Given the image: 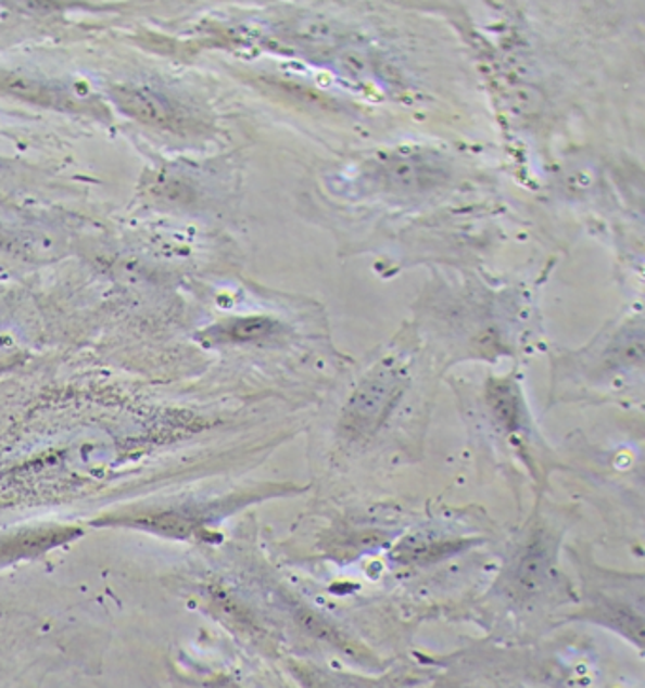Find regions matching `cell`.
Listing matches in <instances>:
<instances>
[{
	"label": "cell",
	"mask_w": 645,
	"mask_h": 688,
	"mask_svg": "<svg viewBox=\"0 0 645 688\" xmlns=\"http://www.w3.org/2000/svg\"><path fill=\"white\" fill-rule=\"evenodd\" d=\"M409 366L397 356L381 359L362 379L346 402L341 417V433L349 439H364L387 420L400 402L409 381Z\"/></svg>",
	"instance_id": "1"
},
{
	"label": "cell",
	"mask_w": 645,
	"mask_h": 688,
	"mask_svg": "<svg viewBox=\"0 0 645 688\" xmlns=\"http://www.w3.org/2000/svg\"><path fill=\"white\" fill-rule=\"evenodd\" d=\"M374 182L387 193H417L447 178V169L435 155L390 154L374 163Z\"/></svg>",
	"instance_id": "2"
},
{
	"label": "cell",
	"mask_w": 645,
	"mask_h": 688,
	"mask_svg": "<svg viewBox=\"0 0 645 688\" xmlns=\"http://www.w3.org/2000/svg\"><path fill=\"white\" fill-rule=\"evenodd\" d=\"M78 535L74 527H37L0 539V560L15 562L22 558L38 557L46 550L55 549Z\"/></svg>",
	"instance_id": "3"
},
{
	"label": "cell",
	"mask_w": 645,
	"mask_h": 688,
	"mask_svg": "<svg viewBox=\"0 0 645 688\" xmlns=\"http://www.w3.org/2000/svg\"><path fill=\"white\" fill-rule=\"evenodd\" d=\"M468 539H448V537H432V535H407L397 543L392 550V558L400 564H430L440 562L443 558L453 557L466 549Z\"/></svg>",
	"instance_id": "4"
},
{
	"label": "cell",
	"mask_w": 645,
	"mask_h": 688,
	"mask_svg": "<svg viewBox=\"0 0 645 688\" xmlns=\"http://www.w3.org/2000/svg\"><path fill=\"white\" fill-rule=\"evenodd\" d=\"M116 101L122 104L125 112L140 117L148 124L167 125L176 117L169 101L148 89H119Z\"/></svg>",
	"instance_id": "5"
},
{
	"label": "cell",
	"mask_w": 645,
	"mask_h": 688,
	"mask_svg": "<svg viewBox=\"0 0 645 688\" xmlns=\"http://www.w3.org/2000/svg\"><path fill=\"white\" fill-rule=\"evenodd\" d=\"M486 402L491 405L494 417L507 432L519 430L524 418L521 392L509 379H494L486 388Z\"/></svg>",
	"instance_id": "6"
},
{
	"label": "cell",
	"mask_w": 645,
	"mask_h": 688,
	"mask_svg": "<svg viewBox=\"0 0 645 688\" xmlns=\"http://www.w3.org/2000/svg\"><path fill=\"white\" fill-rule=\"evenodd\" d=\"M279 331V322L265 316H256V318H241V320L224 323L216 330V339L231 341V343H249V341L273 337Z\"/></svg>",
	"instance_id": "7"
},
{
	"label": "cell",
	"mask_w": 645,
	"mask_h": 688,
	"mask_svg": "<svg viewBox=\"0 0 645 688\" xmlns=\"http://www.w3.org/2000/svg\"><path fill=\"white\" fill-rule=\"evenodd\" d=\"M125 526L144 527L157 534L176 535V537H190L198 534V522H193L186 514L163 513L137 517V519L124 520Z\"/></svg>",
	"instance_id": "8"
},
{
	"label": "cell",
	"mask_w": 645,
	"mask_h": 688,
	"mask_svg": "<svg viewBox=\"0 0 645 688\" xmlns=\"http://www.w3.org/2000/svg\"><path fill=\"white\" fill-rule=\"evenodd\" d=\"M220 688H241V687H237V685H233V683H224V685H220Z\"/></svg>",
	"instance_id": "9"
}]
</instances>
